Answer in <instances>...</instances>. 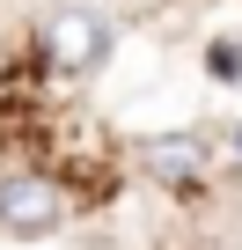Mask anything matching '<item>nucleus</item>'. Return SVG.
<instances>
[{"instance_id":"nucleus-3","label":"nucleus","mask_w":242,"mask_h":250,"mask_svg":"<svg viewBox=\"0 0 242 250\" xmlns=\"http://www.w3.org/2000/svg\"><path fill=\"white\" fill-rule=\"evenodd\" d=\"M140 169L154 184H169V191H191V184L213 177V140L205 133H147L140 140Z\"/></svg>"},{"instance_id":"nucleus-2","label":"nucleus","mask_w":242,"mask_h":250,"mask_svg":"<svg viewBox=\"0 0 242 250\" xmlns=\"http://www.w3.org/2000/svg\"><path fill=\"white\" fill-rule=\"evenodd\" d=\"M74 199L52 169H8L0 177V235H15V243H52L66 228Z\"/></svg>"},{"instance_id":"nucleus-1","label":"nucleus","mask_w":242,"mask_h":250,"mask_svg":"<svg viewBox=\"0 0 242 250\" xmlns=\"http://www.w3.org/2000/svg\"><path fill=\"white\" fill-rule=\"evenodd\" d=\"M110 44H117V22L95 8V0H66V8H52V15L37 22V59H44V74H59V81L103 74Z\"/></svg>"},{"instance_id":"nucleus-4","label":"nucleus","mask_w":242,"mask_h":250,"mask_svg":"<svg viewBox=\"0 0 242 250\" xmlns=\"http://www.w3.org/2000/svg\"><path fill=\"white\" fill-rule=\"evenodd\" d=\"M235 162H242V125H235Z\"/></svg>"}]
</instances>
